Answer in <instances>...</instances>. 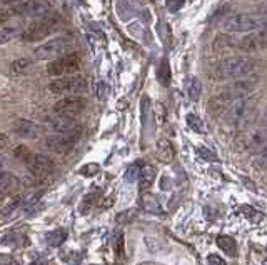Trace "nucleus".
I'll list each match as a JSON object with an SVG mask.
<instances>
[{"instance_id":"nucleus-8","label":"nucleus","mask_w":267,"mask_h":265,"mask_svg":"<svg viewBox=\"0 0 267 265\" xmlns=\"http://www.w3.org/2000/svg\"><path fill=\"white\" fill-rule=\"evenodd\" d=\"M80 67V59H78V54H65L64 57H57L47 65V72L49 75H55V77H64V75H72L75 74Z\"/></svg>"},{"instance_id":"nucleus-42","label":"nucleus","mask_w":267,"mask_h":265,"mask_svg":"<svg viewBox=\"0 0 267 265\" xmlns=\"http://www.w3.org/2000/svg\"><path fill=\"white\" fill-rule=\"evenodd\" d=\"M9 147V137L4 132H0V150Z\"/></svg>"},{"instance_id":"nucleus-49","label":"nucleus","mask_w":267,"mask_h":265,"mask_svg":"<svg viewBox=\"0 0 267 265\" xmlns=\"http://www.w3.org/2000/svg\"><path fill=\"white\" fill-rule=\"evenodd\" d=\"M139 265H162V263H157V262H142V263H139Z\"/></svg>"},{"instance_id":"nucleus-11","label":"nucleus","mask_w":267,"mask_h":265,"mask_svg":"<svg viewBox=\"0 0 267 265\" xmlns=\"http://www.w3.org/2000/svg\"><path fill=\"white\" fill-rule=\"evenodd\" d=\"M77 137L74 134H54L45 139V147L54 154H67L74 149Z\"/></svg>"},{"instance_id":"nucleus-38","label":"nucleus","mask_w":267,"mask_h":265,"mask_svg":"<svg viewBox=\"0 0 267 265\" xmlns=\"http://www.w3.org/2000/svg\"><path fill=\"white\" fill-rule=\"evenodd\" d=\"M164 118H165V108L162 103H157V110H155V120L157 123H162L164 122Z\"/></svg>"},{"instance_id":"nucleus-2","label":"nucleus","mask_w":267,"mask_h":265,"mask_svg":"<svg viewBox=\"0 0 267 265\" xmlns=\"http://www.w3.org/2000/svg\"><path fill=\"white\" fill-rule=\"evenodd\" d=\"M255 113H257V100L249 97L239 98V100L230 102L227 107V122L239 130H245L254 123Z\"/></svg>"},{"instance_id":"nucleus-23","label":"nucleus","mask_w":267,"mask_h":265,"mask_svg":"<svg viewBox=\"0 0 267 265\" xmlns=\"http://www.w3.org/2000/svg\"><path fill=\"white\" fill-rule=\"evenodd\" d=\"M47 243L50 247H60L62 243L67 240V230L64 228H57V230H52L50 233H47Z\"/></svg>"},{"instance_id":"nucleus-6","label":"nucleus","mask_w":267,"mask_h":265,"mask_svg":"<svg viewBox=\"0 0 267 265\" xmlns=\"http://www.w3.org/2000/svg\"><path fill=\"white\" fill-rule=\"evenodd\" d=\"M72 49V39L70 37H55L47 40L45 44L39 45L34 50L35 57L39 60H50L59 55H65Z\"/></svg>"},{"instance_id":"nucleus-33","label":"nucleus","mask_w":267,"mask_h":265,"mask_svg":"<svg viewBox=\"0 0 267 265\" xmlns=\"http://www.w3.org/2000/svg\"><path fill=\"white\" fill-rule=\"evenodd\" d=\"M140 108H142V123L144 125H147V113L150 108V98L147 95H144L142 100H140Z\"/></svg>"},{"instance_id":"nucleus-5","label":"nucleus","mask_w":267,"mask_h":265,"mask_svg":"<svg viewBox=\"0 0 267 265\" xmlns=\"http://www.w3.org/2000/svg\"><path fill=\"white\" fill-rule=\"evenodd\" d=\"M260 27V17H254V15L247 14H235L230 15L222 24V29L227 32L234 34H249L255 32Z\"/></svg>"},{"instance_id":"nucleus-3","label":"nucleus","mask_w":267,"mask_h":265,"mask_svg":"<svg viewBox=\"0 0 267 265\" xmlns=\"http://www.w3.org/2000/svg\"><path fill=\"white\" fill-rule=\"evenodd\" d=\"M49 90L55 95H80L87 90V82L80 75L57 77L49 84Z\"/></svg>"},{"instance_id":"nucleus-35","label":"nucleus","mask_w":267,"mask_h":265,"mask_svg":"<svg viewBox=\"0 0 267 265\" xmlns=\"http://www.w3.org/2000/svg\"><path fill=\"white\" fill-rule=\"evenodd\" d=\"M115 253H117V257L124 258V235L122 233H119L117 238H115Z\"/></svg>"},{"instance_id":"nucleus-45","label":"nucleus","mask_w":267,"mask_h":265,"mask_svg":"<svg viewBox=\"0 0 267 265\" xmlns=\"http://www.w3.org/2000/svg\"><path fill=\"white\" fill-rule=\"evenodd\" d=\"M199 154L204 155V157L209 159V160H212V159H214V157H212V154H209V152H207V149H201V150H199Z\"/></svg>"},{"instance_id":"nucleus-24","label":"nucleus","mask_w":267,"mask_h":265,"mask_svg":"<svg viewBox=\"0 0 267 265\" xmlns=\"http://www.w3.org/2000/svg\"><path fill=\"white\" fill-rule=\"evenodd\" d=\"M30 65H32V60L30 59H17L10 64V72H12L14 75H20V74H24V72H27Z\"/></svg>"},{"instance_id":"nucleus-14","label":"nucleus","mask_w":267,"mask_h":265,"mask_svg":"<svg viewBox=\"0 0 267 265\" xmlns=\"http://www.w3.org/2000/svg\"><path fill=\"white\" fill-rule=\"evenodd\" d=\"M239 49L244 52H257L267 47V37L260 32H249L244 39H240L237 42Z\"/></svg>"},{"instance_id":"nucleus-44","label":"nucleus","mask_w":267,"mask_h":265,"mask_svg":"<svg viewBox=\"0 0 267 265\" xmlns=\"http://www.w3.org/2000/svg\"><path fill=\"white\" fill-rule=\"evenodd\" d=\"M14 258L10 255H0V265H14Z\"/></svg>"},{"instance_id":"nucleus-22","label":"nucleus","mask_w":267,"mask_h":265,"mask_svg":"<svg viewBox=\"0 0 267 265\" xmlns=\"http://www.w3.org/2000/svg\"><path fill=\"white\" fill-rule=\"evenodd\" d=\"M170 77H172V74H170L169 62H167V59H162L159 69H157V80H159L164 87H167L170 84Z\"/></svg>"},{"instance_id":"nucleus-47","label":"nucleus","mask_w":267,"mask_h":265,"mask_svg":"<svg viewBox=\"0 0 267 265\" xmlns=\"http://www.w3.org/2000/svg\"><path fill=\"white\" fill-rule=\"evenodd\" d=\"M14 2H17V0H0V7H2V5H10Z\"/></svg>"},{"instance_id":"nucleus-17","label":"nucleus","mask_w":267,"mask_h":265,"mask_svg":"<svg viewBox=\"0 0 267 265\" xmlns=\"http://www.w3.org/2000/svg\"><path fill=\"white\" fill-rule=\"evenodd\" d=\"M174 145H172L167 139H159L155 144V155L160 162L170 164L174 160Z\"/></svg>"},{"instance_id":"nucleus-10","label":"nucleus","mask_w":267,"mask_h":265,"mask_svg":"<svg viewBox=\"0 0 267 265\" xmlns=\"http://www.w3.org/2000/svg\"><path fill=\"white\" fill-rule=\"evenodd\" d=\"M83 108H85V98L78 95H70L60 98L59 102H55L54 105V113L55 115H64V117H72L78 115Z\"/></svg>"},{"instance_id":"nucleus-21","label":"nucleus","mask_w":267,"mask_h":265,"mask_svg":"<svg viewBox=\"0 0 267 265\" xmlns=\"http://www.w3.org/2000/svg\"><path fill=\"white\" fill-rule=\"evenodd\" d=\"M186 92L187 95L192 102L199 100V97H201V92H202V85L201 82H199L196 77H189V79L186 80Z\"/></svg>"},{"instance_id":"nucleus-7","label":"nucleus","mask_w":267,"mask_h":265,"mask_svg":"<svg viewBox=\"0 0 267 265\" xmlns=\"http://www.w3.org/2000/svg\"><path fill=\"white\" fill-rule=\"evenodd\" d=\"M254 88H255V80L239 79V80H235L234 84H230L224 88V90L217 95V100H221L222 103H226L227 105V103L234 102V100L247 97Z\"/></svg>"},{"instance_id":"nucleus-48","label":"nucleus","mask_w":267,"mask_h":265,"mask_svg":"<svg viewBox=\"0 0 267 265\" xmlns=\"http://www.w3.org/2000/svg\"><path fill=\"white\" fill-rule=\"evenodd\" d=\"M30 265H47V262L45 260H35V262H32Z\"/></svg>"},{"instance_id":"nucleus-19","label":"nucleus","mask_w":267,"mask_h":265,"mask_svg":"<svg viewBox=\"0 0 267 265\" xmlns=\"http://www.w3.org/2000/svg\"><path fill=\"white\" fill-rule=\"evenodd\" d=\"M217 245L219 248H222V252H226L229 257L237 255V243L232 237L229 235H219L217 237Z\"/></svg>"},{"instance_id":"nucleus-27","label":"nucleus","mask_w":267,"mask_h":265,"mask_svg":"<svg viewBox=\"0 0 267 265\" xmlns=\"http://www.w3.org/2000/svg\"><path fill=\"white\" fill-rule=\"evenodd\" d=\"M14 15H20V4H10V7L0 10V25L4 22H7Z\"/></svg>"},{"instance_id":"nucleus-28","label":"nucleus","mask_w":267,"mask_h":265,"mask_svg":"<svg viewBox=\"0 0 267 265\" xmlns=\"http://www.w3.org/2000/svg\"><path fill=\"white\" fill-rule=\"evenodd\" d=\"M25 242H27L25 240V235L17 233V232L9 233V235L4 238V243H7V245H10V247H22Z\"/></svg>"},{"instance_id":"nucleus-36","label":"nucleus","mask_w":267,"mask_h":265,"mask_svg":"<svg viewBox=\"0 0 267 265\" xmlns=\"http://www.w3.org/2000/svg\"><path fill=\"white\" fill-rule=\"evenodd\" d=\"M239 212H240V214H247V217H249L250 220H255V219H257V217H259V219H264V217L260 215L259 212H255L254 209H250V207H247V205L240 207V210H239Z\"/></svg>"},{"instance_id":"nucleus-29","label":"nucleus","mask_w":267,"mask_h":265,"mask_svg":"<svg viewBox=\"0 0 267 265\" xmlns=\"http://www.w3.org/2000/svg\"><path fill=\"white\" fill-rule=\"evenodd\" d=\"M14 155L17 157L20 162H24V164H27L29 160H30V157H32V152L29 150V147H25V145H19V147H15V150H14Z\"/></svg>"},{"instance_id":"nucleus-34","label":"nucleus","mask_w":267,"mask_h":265,"mask_svg":"<svg viewBox=\"0 0 267 265\" xmlns=\"http://www.w3.org/2000/svg\"><path fill=\"white\" fill-rule=\"evenodd\" d=\"M80 174L85 177H94L96 174H99V165L97 164H87L80 169Z\"/></svg>"},{"instance_id":"nucleus-15","label":"nucleus","mask_w":267,"mask_h":265,"mask_svg":"<svg viewBox=\"0 0 267 265\" xmlns=\"http://www.w3.org/2000/svg\"><path fill=\"white\" fill-rule=\"evenodd\" d=\"M14 132L20 139L32 140V139L39 137L40 127L37 125V123H34L32 120H29V118H19V120H15V123H14Z\"/></svg>"},{"instance_id":"nucleus-41","label":"nucleus","mask_w":267,"mask_h":265,"mask_svg":"<svg viewBox=\"0 0 267 265\" xmlns=\"http://www.w3.org/2000/svg\"><path fill=\"white\" fill-rule=\"evenodd\" d=\"M209 265H226L224 263V260L219 255H209Z\"/></svg>"},{"instance_id":"nucleus-12","label":"nucleus","mask_w":267,"mask_h":265,"mask_svg":"<svg viewBox=\"0 0 267 265\" xmlns=\"http://www.w3.org/2000/svg\"><path fill=\"white\" fill-rule=\"evenodd\" d=\"M265 145H267V128L254 130L247 135H244V139H242V149L249 150V152L259 154Z\"/></svg>"},{"instance_id":"nucleus-50","label":"nucleus","mask_w":267,"mask_h":265,"mask_svg":"<svg viewBox=\"0 0 267 265\" xmlns=\"http://www.w3.org/2000/svg\"><path fill=\"white\" fill-rule=\"evenodd\" d=\"M264 120H265V123H267V108H265V113H264Z\"/></svg>"},{"instance_id":"nucleus-31","label":"nucleus","mask_w":267,"mask_h":265,"mask_svg":"<svg viewBox=\"0 0 267 265\" xmlns=\"http://www.w3.org/2000/svg\"><path fill=\"white\" fill-rule=\"evenodd\" d=\"M187 123H189V127L192 128L194 132H199V134L204 132V123H202V120H201V118H199L197 115H194V113H189V115H187Z\"/></svg>"},{"instance_id":"nucleus-16","label":"nucleus","mask_w":267,"mask_h":265,"mask_svg":"<svg viewBox=\"0 0 267 265\" xmlns=\"http://www.w3.org/2000/svg\"><path fill=\"white\" fill-rule=\"evenodd\" d=\"M49 127L55 134H74L77 128V123L72 117L54 115L52 118H49Z\"/></svg>"},{"instance_id":"nucleus-46","label":"nucleus","mask_w":267,"mask_h":265,"mask_svg":"<svg viewBox=\"0 0 267 265\" xmlns=\"http://www.w3.org/2000/svg\"><path fill=\"white\" fill-rule=\"evenodd\" d=\"M7 167V159H5V155L0 154V170Z\"/></svg>"},{"instance_id":"nucleus-18","label":"nucleus","mask_w":267,"mask_h":265,"mask_svg":"<svg viewBox=\"0 0 267 265\" xmlns=\"http://www.w3.org/2000/svg\"><path fill=\"white\" fill-rule=\"evenodd\" d=\"M20 185L19 179L10 172H0V194L10 195L14 192H17Z\"/></svg>"},{"instance_id":"nucleus-4","label":"nucleus","mask_w":267,"mask_h":265,"mask_svg":"<svg viewBox=\"0 0 267 265\" xmlns=\"http://www.w3.org/2000/svg\"><path fill=\"white\" fill-rule=\"evenodd\" d=\"M59 22H60L59 15L47 14L44 17H39L37 22L34 25H30V27L22 34V40H25V42H40V40H44L45 37H49V35L54 32Z\"/></svg>"},{"instance_id":"nucleus-39","label":"nucleus","mask_w":267,"mask_h":265,"mask_svg":"<svg viewBox=\"0 0 267 265\" xmlns=\"http://www.w3.org/2000/svg\"><path fill=\"white\" fill-rule=\"evenodd\" d=\"M107 84L106 82H99V87H97V97L99 100H104V98L107 97Z\"/></svg>"},{"instance_id":"nucleus-30","label":"nucleus","mask_w":267,"mask_h":265,"mask_svg":"<svg viewBox=\"0 0 267 265\" xmlns=\"http://www.w3.org/2000/svg\"><path fill=\"white\" fill-rule=\"evenodd\" d=\"M254 167H257L259 170H267V145L255 155L254 159Z\"/></svg>"},{"instance_id":"nucleus-40","label":"nucleus","mask_w":267,"mask_h":265,"mask_svg":"<svg viewBox=\"0 0 267 265\" xmlns=\"http://www.w3.org/2000/svg\"><path fill=\"white\" fill-rule=\"evenodd\" d=\"M19 204H20V199H14L12 200V204H9L7 207H5V210L2 212V214L4 215H9V214H12V212L15 210V209H17V207H19Z\"/></svg>"},{"instance_id":"nucleus-9","label":"nucleus","mask_w":267,"mask_h":265,"mask_svg":"<svg viewBox=\"0 0 267 265\" xmlns=\"http://www.w3.org/2000/svg\"><path fill=\"white\" fill-rule=\"evenodd\" d=\"M25 165H27L29 174L32 175L35 180L47 179L55 169L54 160H52L50 157H47V155H42V154H34Z\"/></svg>"},{"instance_id":"nucleus-13","label":"nucleus","mask_w":267,"mask_h":265,"mask_svg":"<svg viewBox=\"0 0 267 265\" xmlns=\"http://www.w3.org/2000/svg\"><path fill=\"white\" fill-rule=\"evenodd\" d=\"M50 12V4L47 0H27L20 4V15L25 17H44Z\"/></svg>"},{"instance_id":"nucleus-20","label":"nucleus","mask_w":267,"mask_h":265,"mask_svg":"<svg viewBox=\"0 0 267 265\" xmlns=\"http://www.w3.org/2000/svg\"><path fill=\"white\" fill-rule=\"evenodd\" d=\"M154 180H155V169L154 167H150V165H145V167L140 169V175H139L140 190L149 189V187L154 184Z\"/></svg>"},{"instance_id":"nucleus-32","label":"nucleus","mask_w":267,"mask_h":265,"mask_svg":"<svg viewBox=\"0 0 267 265\" xmlns=\"http://www.w3.org/2000/svg\"><path fill=\"white\" fill-rule=\"evenodd\" d=\"M139 175H140L139 164H134V165H130L129 170L125 172V180H127V182H135L139 179Z\"/></svg>"},{"instance_id":"nucleus-1","label":"nucleus","mask_w":267,"mask_h":265,"mask_svg":"<svg viewBox=\"0 0 267 265\" xmlns=\"http://www.w3.org/2000/svg\"><path fill=\"white\" fill-rule=\"evenodd\" d=\"M255 70V64L245 57H234V59H226L214 67L212 79L216 80H239L247 79V77Z\"/></svg>"},{"instance_id":"nucleus-43","label":"nucleus","mask_w":267,"mask_h":265,"mask_svg":"<svg viewBox=\"0 0 267 265\" xmlns=\"http://www.w3.org/2000/svg\"><path fill=\"white\" fill-rule=\"evenodd\" d=\"M259 32L267 37V17H260V27H259Z\"/></svg>"},{"instance_id":"nucleus-26","label":"nucleus","mask_w":267,"mask_h":265,"mask_svg":"<svg viewBox=\"0 0 267 265\" xmlns=\"http://www.w3.org/2000/svg\"><path fill=\"white\" fill-rule=\"evenodd\" d=\"M142 204H144V209H147L149 212H154V214H160V205H159V202H157V199L154 195H150V194H145L142 197Z\"/></svg>"},{"instance_id":"nucleus-25","label":"nucleus","mask_w":267,"mask_h":265,"mask_svg":"<svg viewBox=\"0 0 267 265\" xmlns=\"http://www.w3.org/2000/svg\"><path fill=\"white\" fill-rule=\"evenodd\" d=\"M17 34H19V29L14 27V25H9V27H0V45L14 40L15 37H17Z\"/></svg>"},{"instance_id":"nucleus-37","label":"nucleus","mask_w":267,"mask_h":265,"mask_svg":"<svg viewBox=\"0 0 267 265\" xmlns=\"http://www.w3.org/2000/svg\"><path fill=\"white\" fill-rule=\"evenodd\" d=\"M186 0H167V9L170 10V12H177L182 5H184Z\"/></svg>"}]
</instances>
